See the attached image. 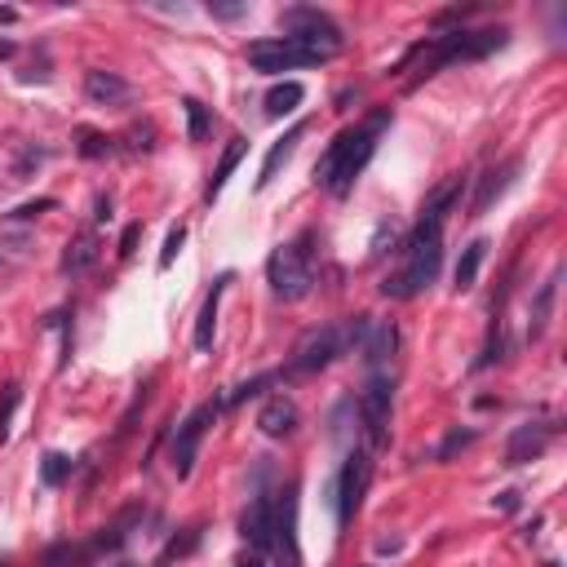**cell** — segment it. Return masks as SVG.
Returning a JSON list of instances; mask_svg holds the SVG:
<instances>
[{"label":"cell","mask_w":567,"mask_h":567,"mask_svg":"<svg viewBox=\"0 0 567 567\" xmlns=\"http://www.w3.org/2000/svg\"><path fill=\"white\" fill-rule=\"evenodd\" d=\"M386 124H390V111L382 106V111H373L364 124L342 129V133L328 142V151L315 160V182H319L324 191H333L337 200L350 195V186H355V177L368 169V160H373V151H377V133H382Z\"/></svg>","instance_id":"6da1fadb"},{"label":"cell","mask_w":567,"mask_h":567,"mask_svg":"<svg viewBox=\"0 0 567 567\" xmlns=\"http://www.w3.org/2000/svg\"><path fill=\"white\" fill-rule=\"evenodd\" d=\"M506 40H510L506 27H488V31H466V27H457V31H444V35H435V40L421 44V49H430V58L421 62V75H435V71L448 67V62L488 58L492 49H506Z\"/></svg>","instance_id":"7a4b0ae2"},{"label":"cell","mask_w":567,"mask_h":567,"mask_svg":"<svg viewBox=\"0 0 567 567\" xmlns=\"http://www.w3.org/2000/svg\"><path fill=\"white\" fill-rule=\"evenodd\" d=\"M266 280H271V293L280 302H302L311 288H315V266H311V231L297 235L293 244H280L266 262Z\"/></svg>","instance_id":"3957f363"},{"label":"cell","mask_w":567,"mask_h":567,"mask_svg":"<svg viewBox=\"0 0 567 567\" xmlns=\"http://www.w3.org/2000/svg\"><path fill=\"white\" fill-rule=\"evenodd\" d=\"M439 262H444V240L404 244V266L382 284V297H395V302H413V297H421V293L435 284Z\"/></svg>","instance_id":"277c9868"},{"label":"cell","mask_w":567,"mask_h":567,"mask_svg":"<svg viewBox=\"0 0 567 567\" xmlns=\"http://www.w3.org/2000/svg\"><path fill=\"white\" fill-rule=\"evenodd\" d=\"M333 49H319V44H306V40H293V35H275V40H253L248 44V62L253 71H293V67H319L328 62Z\"/></svg>","instance_id":"5b68a950"},{"label":"cell","mask_w":567,"mask_h":567,"mask_svg":"<svg viewBox=\"0 0 567 567\" xmlns=\"http://www.w3.org/2000/svg\"><path fill=\"white\" fill-rule=\"evenodd\" d=\"M368 479H373V457H368V448H355V453L342 461L337 479H333L337 528H350V519L359 515V506H364V492H368Z\"/></svg>","instance_id":"8992f818"},{"label":"cell","mask_w":567,"mask_h":567,"mask_svg":"<svg viewBox=\"0 0 567 567\" xmlns=\"http://www.w3.org/2000/svg\"><path fill=\"white\" fill-rule=\"evenodd\" d=\"M346 350H350V346H346V324H324V328H315V333H306V337L297 342V350H293V359H288V373H293V377L319 373V368L337 364Z\"/></svg>","instance_id":"52a82bcc"},{"label":"cell","mask_w":567,"mask_h":567,"mask_svg":"<svg viewBox=\"0 0 567 567\" xmlns=\"http://www.w3.org/2000/svg\"><path fill=\"white\" fill-rule=\"evenodd\" d=\"M217 413H222V399H217V404H200V408L177 426V435H173V444H169V461H173V475H177V479H186V475L195 470V453H200L209 426L217 421Z\"/></svg>","instance_id":"ba28073f"},{"label":"cell","mask_w":567,"mask_h":567,"mask_svg":"<svg viewBox=\"0 0 567 567\" xmlns=\"http://www.w3.org/2000/svg\"><path fill=\"white\" fill-rule=\"evenodd\" d=\"M280 31L293 35V40L333 49V53L342 49V31H337V22H333L324 9H315V4H293V9H284V13H280Z\"/></svg>","instance_id":"9c48e42d"},{"label":"cell","mask_w":567,"mask_h":567,"mask_svg":"<svg viewBox=\"0 0 567 567\" xmlns=\"http://www.w3.org/2000/svg\"><path fill=\"white\" fill-rule=\"evenodd\" d=\"M390 404H395V382L386 373H373L364 395H359V417H364V435L373 448L386 444V426H390Z\"/></svg>","instance_id":"30bf717a"},{"label":"cell","mask_w":567,"mask_h":567,"mask_svg":"<svg viewBox=\"0 0 567 567\" xmlns=\"http://www.w3.org/2000/svg\"><path fill=\"white\" fill-rule=\"evenodd\" d=\"M240 532H244V541L257 550V555H266V550H275V501L266 497V492H257L253 501H248V510H244V524H240Z\"/></svg>","instance_id":"8fae6325"},{"label":"cell","mask_w":567,"mask_h":567,"mask_svg":"<svg viewBox=\"0 0 567 567\" xmlns=\"http://www.w3.org/2000/svg\"><path fill=\"white\" fill-rule=\"evenodd\" d=\"M84 98L98 102V106H129L133 102V84L124 75H115V71L93 67V71H84Z\"/></svg>","instance_id":"7c38bea8"},{"label":"cell","mask_w":567,"mask_h":567,"mask_svg":"<svg viewBox=\"0 0 567 567\" xmlns=\"http://www.w3.org/2000/svg\"><path fill=\"white\" fill-rule=\"evenodd\" d=\"M550 439H555V426H537V421L519 426V430L510 435V444H506V466H528V461H537V457L550 448Z\"/></svg>","instance_id":"4fadbf2b"},{"label":"cell","mask_w":567,"mask_h":567,"mask_svg":"<svg viewBox=\"0 0 567 567\" xmlns=\"http://www.w3.org/2000/svg\"><path fill=\"white\" fill-rule=\"evenodd\" d=\"M275 546L284 550V567H302V550H297V488H288L284 501L275 506Z\"/></svg>","instance_id":"5bb4252c"},{"label":"cell","mask_w":567,"mask_h":567,"mask_svg":"<svg viewBox=\"0 0 567 567\" xmlns=\"http://www.w3.org/2000/svg\"><path fill=\"white\" fill-rule=\"evenodd\" d=\"M235 275L226 271V275H217L213 280V288H209V297H204V306H200V319H195V350H213V333H217V311H222V297H226V284H231Z\"/></svg>","instance_id":"9a60e30c"},{"label":"cell","mask_w":567,"mask_h":567,"mask_svg":"<svg viewBox=\"0 0 567 567\" xmlns=\"http://www.w3.org/2000/svg\"><path fill=\"white\" fill-rule=\"evenodd\" d=\"M395 346H399V328H395L390 319H373V328H368L359 355H364V364H368L373 373H382V364L395 355Z\"/></svg>","instance_id":"2e32d148"},{"label":"cell","mask_w":567,"mask_h":567,"mask_svg":"<svg viewBox=\"0 0 567 567\" xmlns=\"http://www.w3.org/2000/svg\"><path fill=\"white\" fill-rule=\"evenodd\" d=\"M519 169H524L519 160H506L501 169L484 173V182H479V195H475V204H470V217L488 213V209H492V200H501V195L510 191V182H515V173H519Z\"/></svg>","instance_id":"e0dca14e"},{"label":"cell","mask_w":567,"mask_h":567,"mask_svg":"<svg viewBox=\"0 0 567 567\" xmlns=\"http://www.w3.org/2000/svg\"><path fill=\"white\" fill-rule=\"evenodd\" d=\"M306 129H311V124H306V120H297V124H293V129H288V133H284V138H280V142L266 151V160H262V173H257V186H271V182H275L280 164H288V160H293V151H297V142L306 138Z\"/></svg>","instance_id":"ac0fdd59"},{"label":"cell","mask_w":567,"mask_h":567,"mask_svg":"<svg viewBox=\"0 0 567 567\" xmlns=\"http://www.w3.org/2000/svg\"><path fill=\"white\" fill-rule=\"evenodd\" d=\"M257 426H262V435H271V439H284V435H293L297 430V404L293 399H266V408L257 413Z\"/></svg>","instance_id":"d6986e66"},{"label":"cell","mask_w":567,"mask_h":567,"mask_svg":"<svg viewBox=\"0 0 567 567\" xmlns=\"http://www.w3.org/2000/svg\"><path fill=\"white\" fill-rule=\"evenodd\" d=\"M98 248H102V244H98V235H93V231H80V235L67 244V253H62L58 271H62V275H71V280H75V275H84V271L98 262Z\"/></svg>","instance_id":"ffe728a7"},{"label":"cell","mask_w":567,"mask_h":567,"mask_svg":"<svg viewBox=\"0 0 567 567\" xmlns=\"http://www.w3.org/2000/svg\"><path fill=\"white\" fill-rule=\"evenodd\" d=\"M302 102H306V84H302V80H284V84H275V89L266 93V115H271V120H284V115H293Z\"/></svg>","instance_id":"44dd1931"},{"label":"cell","mask_w":567,"mask_h":567,"mask_svg":"<svg viewBox=\"0 0 567 567\" xmlns=\"http://www.w3.org/2000/svg\"><path fill=\"white\" fill-rule=\"evenodd\" d=\"M555 293H559V275H555V280H546V284L537 288V297H532V311H528V342H537V337L546 333L550 311H555Z\"/></svg>","instance_id":"7402d4cb"},{"label":"cell","mask_w":567,"mask_h":567,"mask_svg":"<svg viewBox=\"0 0 567 567\" xmlns=\"http://www.w3.org/2000/svg\"><path fill=\"white\" fill-rule=\"evenodd\" d=\"M484 257H488V240H470L466 244V253H461V262H457V293H466V288H475V280H479V271H484Z\"/></svg>","instance_id":"603a6c76"},{"label":"cell","mask_w":567,"mask_h":567,"mask_svg":"<svg viewBox=\"0 0 567 567\" xmlns=\"http://www.w3.org/2000/svg\"><path fill=\"white\" fill-rule=\"evenodd\" d=\"M244 151H248V142H244V138H231V146L222 151V160H217V169H213V182H209V200H217V195H222V186H226V182H231V173L240 169Z\"/></svg>","instance_id":"cb8c5ba5"},{"label":"cell","mask_w":567,"mask_h":567,"mask_svg":"<svg viewBox=\"0 0 567 567\" xmlns=\"http://www.w3.org/2000/svg\"><path fill=\"white\" fill-rule=\"evenodd\" d=\"M138 519H142V510H138V506H129V510H124V515H120L111 528H102V532H98V541H93V555H98V550H120V546L129 541V528H133Z\"/></svg>","instance_id":"d4e9b609"},{"label":"cell","mask_w":567,"mask_h":567,"mask_svg":"<svg viewBox=\"0 0 567 567\" xmlns=\"http://www.w3.org/2000/svg\"><path fill=\"white\" fill-rule=\"evenodd\" d=\"M71 475H75V461H71L67 453H44V457H40V484H44V488H62Z\"/></svg>","instance_id":"484cf974"},{"label":"cell","mask_w":567,"mask_h":567,"mask_svg":"<svg viewBox=\"0 0 567 567\" xmlns=\"http://www.w3.org/2000/svg\"><path fill=\"white\" fill-rule=\"evenodd\" d=\"M93 559V546H71V541H58L44 550V567H89Z\"/></svg>","instance_id":"4316f807"},{"label":"cell","mask_w":567,"mask_h":567,"mask_svg":"<svg viewBox=\"0 0 567 567\" xmlns=\"http://www.w3.org/2000/svg\"><path fill=\"white\" fill-rule=\"evenodd\" d=\"M182 106H186V138L191 142H204L209 129H213V111L200 98H182Z\"/></svg>","instance_id":"83f0119b"},{"label":"cell","mask_w":567,"mask_h":567,"mask_svg":"<svg viewBox=\"0 0 567 567\" xmlns=\"http://www.w3.org/2000/svg\"><path fill=\"white\" fill-rule=\"evenodd\" d=\"M266 386H275V373H257L253 382H240L231 395H222V408H235V404H244V399H257Z\"/></svg>","instance_id":"f1b7e54d"},{"label":"cell","mask_w":567,"mask_h":567,"mask_svg":"<svg viewBox=\"0 0 567 567\" xmlns=\"http://www.w3.org/2000/svg\"><path fill=\"white\" fill-rule=\"evenodd\" d=\"M200 537H204V528H186L182 537H173V541L164 546V555H160V563H155V567H169L173 559H186V555L200 546Z\"/></svg>","instance_id":"f546056e"},{"label":"cell","mask_w":567,"mask_h":567,"mask_svg":"<svg viewBox=\"0 0 567 567\" xmlns=\"http://www.w3.org/2000/svg\"><path fill=\"white\" fill-rule=\"evenodd\" d=\"M75 151H80L84 160H102V155L111 151V138L98 133V129H75Z\"/></svg>","instance_id":"4dcf8cb0"},{"label":"cell","mask_w":567,"mask_h":567,"mask_svg":"<svg viewBox=\"0 0 567 567\" xmlns=\"http://www.w3.org/2000/svg\"><path fill=\"white\" fill-rule=\"evenodd\" d=\"M18 404H22V386H18V382H9V386H4V395H0V444L9 439V426H13Z\"/></svg>","instance_id":"1f68e13d"},{"label":"cell","mask_w":567,"mask_h":567,"mask_svg":"<svg viewBox=\"0 0 567 567\" xmlns=\"http://www.w3.org/2000/svg\"><path fill=\"white\" fill-rule=\"evenodd\" d=\"M182 244H186V226L177 222V226H169V235H164V248H160V271H169L173 262H177V253H182Z\"/></svg>","instance_id":"d6a6232c"},{"label":"cell","mask_w":567,"mask_h":567,"mask_svg":"<svg viewBox=\"0 0 567 567\" xmlns=\"http://www.w3.org/2000/svg\"><path fill=\"white\" fill-rule=\"evenodd\" d=\"M475 439H479V430H475V426H470V430H453V435H448V439L439 444V453H435V461H448L453 453H461V448H470Z\"/></svg>","instance_id":"836d02e7"},{"label":"cell","mask_w":567,"mask_h":567,"mask_svg":"<svg viewBox=\"0 0 567 567\" xmlns=\"http://www.w3.org/2000/svg\"><path fill=\"white\" fill-rule=\"evenodd\" d=\"M49 209H58V200H53V195H40V200H27V204H18L9 217H13V222H27V217H40V213H49Z\"/></svg>","instance_id":"e575fe53"},{"label":"cell","mask_w":567,"mask_h":567,"mask_svg":"<svg viewBox=\"0 0 567 567\" xmlns=\"http://www.w3.org/2000/svg\"><path fill=\"white\" fill-rule=\"evenodd\" d=\"M124 138H129V146H133V151H151V146H155V142H151V138H155V129H151V124H133Z\"/></svg>","instance_id":"d590c367"},{"label":"cell","mask_w":567,"mask_h":567,"mask_svg":"<svg viewBox=\"0 0 567 567\" xmlns=\"http://www.w3.org/2000/svg\"><path fill=\"white\" fill-rule=\"evenodd\" d=\"M138 240H142V222H129V226H124V235H120V248H115V253H120V257H129V253L138 248Z\"/></svg>","instance_id":"8d00e7d4"},{"label":"cell","mask_w":567,"mask_h":567,"mask_svg":"<svg viewBox=\"0 0 567 567\" xmlns=\"http://www.w3.org/2000/svg\"><path fill=\"white\" fill-rule=\"evenodd\" d=\"M492 506H497L501 515H515V510H519V492H515V488H506V492H497V497H492Z\"/></svg>","instance_id":"74e56055"},{"label":"cell","mask_w":567,"mask_h":567,"mask_svg":"<svg viewBox=\"0 0 567 567\" xmlns=\"http://www.w3.org/2000/svg\"><path fill=\"white\" fill-rule=\"evenodd\" d=\"M244 9H248V4H209V13H213V18H240Z\"/></svg>","instance_id":"f35d334b"},{"label":"cell","mask_w":567,"mask_h":567,"mask_svg":"<svg viewBox=\"0 0 567 567\" xmlns=\"http://www.w3.org/2000/svg\"><path fill=\"white\" fill-rule=\"evenodd\" d=\"M235 567H266V555H257V550H253V555H240Z\"/></svg>","instance_id":"ab89813d"},{"label":"cell","mask_w":567,"mask_h":567,"mask_svg":"<svg viewBox=\"0 0 567 567\" xmlns=\"http://www.w3.org/2000/svg\"><path fill=\"white\" fill-rule=\"evenodd\" d=\"M98 222H106L111 217V195H98V213H93Z\"/></svg>","instance_id":"60d3db41"},{"label":"cell","mask_w":567,"mask_h":567,"mask_svg":"<svg viewBox=\"0 0 567 567\" xmlns=\"http://www.w3.org/2000/svg\"><path fill=\"white\" fill-rule=\"evenodd\" d=\"M4 58H13V40H0V62Z\"/></svg>","instance_id":"b9f144b4"},{"label":"cell","mask_w":567,"mask_h":567,"mask_svg":"<svg viewBox=\"0 0 567 567\" xmlns=\"http://www.w3.org/2000/svg\"><path fill=\"white\" fill-rule=\"evenodd\" d=\"M13 18H18L13 9H0V22H13Z\"/></svg>","instance_id":"7bdbcfd3"},{"label":"cell","mask_w":567,"mask_h":567,"mask_svg":"<svg viewBox=\"0 0 567 567\" xmlns=\"http://www.w3.org/2000/svg\"><path fill=\"white\" fill-rule=\"evenodd\" d=\"M0 567H4V559H0Z\"/></svg>","instance_id":"ee69618b"}]
</instances>
